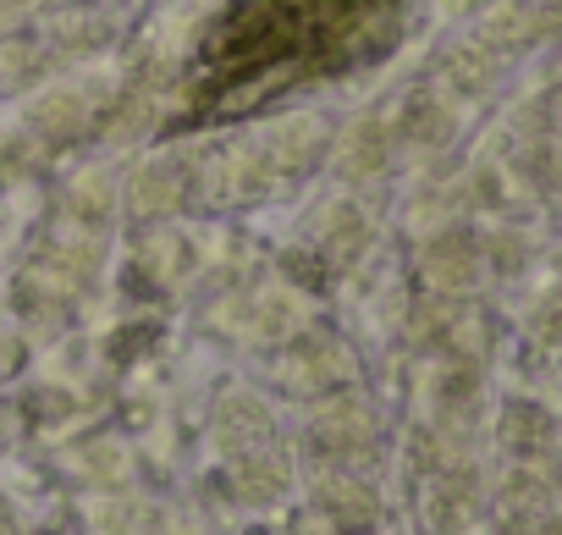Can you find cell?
<instances>
[{
  "mask_svg": "<svg viewBox=\"0 0 562 535\" xmlns=\"http://www.w3.org/2000/svg\"><path fill=\"white\" fill-rule=\"evenodd\" d=\"M392 0H237L221 34L210 40V62L221 83H276L293 73L337 67L370 34Z\"/></svg>",
  "mask_w": 562,
  "mask_h": 535,
  "instance_id": "obj_1",
  "label": "cell"
}]
</instances>
